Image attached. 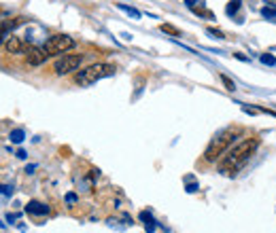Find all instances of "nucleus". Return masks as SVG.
Masks as SVG:
<instances>
[{
    "label": "nucleus",
    "mask_w": 276,
    "mask_h": 233,
    "mask_svg": "<svg viewBox=\"0 0 276 233\" xmlns=\"http://www.w3.org/2000/svg\"><path fill=\"white\" fill-rule=\"evenodd\" d=\"M43 47L47 49L49 55H62V53L68 51V49L75 47V38H70L66 34H58V36H51Z\"/></svg>",
    "instance_id": "20e7f679"
},
{
    "label": "nucleus",
    "mask_w": 276,
    "mask_h": 233,
    "mask_svg": "<svg viewBox=\"0 0 276 233\" xmlns=\"http://www.w3.org/2000/svg\"><path fill=\"white\" fill-rule=\"evenodd\" d=\"M259 59H261L263 64H268V66H274V64H276V57H274L272 53H263Z\"/></svg>",
    "instance_id": "dca6fc26"
},
{
    "label": "nucleus",
    "mask_w": 276,
    "mask_h": 233,
    "mask_svg": "<svg viewBox=\"0 0 276 233\" xmlns=\"http://www.w3.org/2000/svg\"><path fill=\"white\" fill-rule=\"evenodd\" d=\"M196 3H198V0H185V5L191 9V11H193V9H196Z\"/></svg>",
    "instance_id": "6ab92c4d"
},
{
    "label": "nucleus",
    "mask_w": 276,
    "mask_h": 233,
    "mask_svg": "<svg viewBox=\"0 0 276 233\" xmlns=\"http://www.w3.org/2000/svg\"><path fill=\"white\" fill-rule=\"evenodd\" d=\"M17 157H19V159H26V150L19 148V150H17Z\"/></svg>",
    "instance_id": "412c9836"
},
{
    "label": "nucleus",
    "mask_w": 276,
    "mask_h": 233,
    "mask_svg": "<svg viewBox=\"0 0 276 233\" xmlns=\"http://www.w3.org/2000/svg\"><path fill=\"white\" fill-rule=\"evenodd\" d=\"M240 134H242L240 127H228V129H223L221 134H217V138L210 140V144L206 146V150H204V159H206L208 164L221 159L223 155L228 153V148L232 146V142H234V140H236Z\"/></svg>",
    "instance_id": "f03ea898"
},
{
    "label": "nucleus",
    "mask_w": 276,
    "mask_h": 233,
    "mask_svg": "<svg viewBox=\"0 0 276 233\" xmlns=\"http://www.w3.org/2000/svg\"><path fill=\"white\" fill-rule=\"evenodd\" d=\"M159 30H161L163 34H168V36H181V30H179V28H175L172 24H161V26H159Z\"/></svg>",
    "instance_id": "9d476101"
},
{
    "label": "nucleus",
    "mask_w": 276,
    "mask_h": 233,
    "mask_svg": "<svg viewBox=\"0 0 276 233\" xmlns=\"http://www.w3.org/2000/svg\"><path fill=\"white\" fill-rule=\"evenodd\" d=\"M5 51H7V53H13V55L24 53V51H26V45H24V40L19 38V36H9V38L5 40Z\"/></svg>",
    "instance_id": "0eeeda50"
},
{
    "label": "nucleus",
    "mask_w": 276,
    "mask_h": 233,
    "mask_svg": "<svg viewBox=\"0 0 276 233\" xmlns=\"http://www.w3.org/2000/svg\"><path fill=\"white\" fill-rule=\"evenodd\" d=\"M26 55H28V64H32V66L45 64V62H47V57H51V55L47 53V49H45V47H36V45L26 47Z\"/></svg>",
    "instance_id": "423d86ee"
},
{
    "label": "nucleus",
    "mask_w": 276,
    "mask_h": 233,
    "mask_svg": "<svg viewBox=\"0 0 276 233\" xmlns=\"http://www.w3.org/2000/svg\"><path fill=\"white\" fill-rule=\"evenodd\" d=\"M236 57L242 59V62H249V57H247V55H242V53H236Z\"/></svg>",
    "instance_id": "4be33fe9"
},
{
    "label": "nucleus",
    "mask_w": 276,
    "mask_h": 233,
    "mask_svg": "<svg viewBox=\"0 0 276 233\" xmlns=\"http://www.w3.org/2000/svg\"><path fill=\"white\" fill-rule=\"evenodd\" d=\"M221 81H223V85H226V89H228V91H234V89H236V83H234V81H232L230 76L221 74Z\"/></svg>",
    "instance_id": "2eb2a0df"
},
{
    "label": "nucleus",
    "mask_w": 276,
    "mask_h": 233,
    "mask_svg": "<svg viewBox=\"0 0 276 233\" xmlns=\"http://www.w3.org/2000/svg\"><path fill=\"white\" fill-rule=\"evenodd\" d=\"M77 199H79V197H77V193H68V195H66V204H75Z\"/></svg>",
    "instance_id": "a211bd4d"
},
{
    "label": "nucleus",
    "mask_w": 276,
    "mask_h": 233,
    "mask_svg": "<svg viewBox=\"0 0 276 233\" xmlns=\"http://www.w3.org/2000/svg\"><path fill=\"white\" fill-rule=\"evenodd\" d=\"M81 62H83V55L68 53V55H62L56 59L53 70H56V74H68V72H73V70H77L81 66Z\"/></svg>",
    "instance_id": "39448f33"
},
{
    "label": "nucleus",
    "mask_w": 276,
    "mask_h": 233,
    "mask_svg": "<svg viewBox=\"0 0 276 233\" xmlns=\"http://www.w3.org/2000/svg\"><path fill=\"white\" fill-rule=\"evenodd\" d=\"M261 15H263L265 19L276 17V7H274V5H272V7H263V9H261Z\"/></svg>",
    "instance_id": "4468645a"
},
{
    "label": "nucleus",
    "mask_w": 276,
    "mask_h": 233,
    "mask_svg": "<svg viewBox=\"0 0 276 233\" xmlns=\"http://www.w3.org/2000/svg\"><path fill=\"white\" fill-rule=\"evenodd\" d=\"M117 7L121 9V11H126L128 15H132V17H134V19H140V11H138V9H134V7H130V5H124V3H119Z\"/></svg>",
    "instance_id": "f8f14e48"
},
{
    "label": "nucleus",
    "mask_w": 276,
    "mask_h": 233,
    "mask_svg": "<svg viewBox=\"0 0 276 233\" xmlns=\"http://www.w3.org/2000/svg\"><path fill=\"white\" fill-rule=\"evenodd\" d=\"M257 146H259V140H257V138L242 140L240 144H236L232 150H228L226 157L221 159L219 172H221V174H226V176H234V174H236V172L251 159V155L255 153V150H257Z\"/></svg>",
    "instance_id": "f257e3e1"
},
{
    "label": "nucleus",
    "mask_w": 276,
    "mask_h": 233,
    "mask_svg": "<svg viewBox=\"0 0 276 233\" xmlns=\"http://www.w3.org/2000/svg\"><path fill=\"white\" fill-rule=\"evenodd\" d=\"M115 74V66L113 64H91L83 70H79L77 76H75V83L81 85V87H87V85H94L96 81H102V79H108Z\"/></svg>",
    "instance_id": "7ed1b4c3"
},
{
    "label": "nucleus",
    "mask_w": 276,
    "mask_h": 233,
    "mask_svg": "<svg viewBox=\"0 0 276 233\" xmlns=\"http://www.w3.org/2000/svg\"><path fill=\"white\" fill-rule=\"evenodd\" d=\"M208 34L214 36V38H226V36H223L221 30H214V28H208Z\"/></svg>",
    "instance_id": "f3484780"
},
{
    "label": "nucleus",
    "mask_w": 276,
    "mask_h": 233,
    "mask_svg": "<svg viewBox=\"0 0 276 233\" xmlns=\"http://www.w3.org/2000/svg\"><path fill=\"white\" fill-rule=\"evenodd\" d=\"M26 210L30 212V214H36V216H43L49 212V208L45 204H40V201H30V204L26 206Z\"/></svg>",
    "instance_id": "6e6552de"
},
{
    "label": "nucleus",
    "mask_w": 276,
    "mask_h": 233,
    "mask_svg": "<svg viewBox=\"0 0 276 233\" xmlns=\"http://www.w3.org/2000/svg\"><path fill=\"white\" fill-rule=\"evenodd\" d=\"M198 191V185H187V193H196Z\"/></svg>",
    "instance_id": "aec40b11"
},
{
    "label": "nucleus",
    "mask_w": 276,
    "mask_h": 233,
    "mask_svg": "<svg viewBox=\"0 0 276 233\" xmlns=\"http://www.w3.org/2000/svg\"><path fill=\"white\" fill-rule=\"evenodd\" d=\"M238 9H240V0H232V3L226 7V11H228V15H236Z\"/></svg>",
    "instance_id": "ddd939ff"
},
{
    "label": "nucleus",
    "mask_w": 276,
    "mask_h": 233,
    "mask_svg": "<svg viewBox=\"0 0 276 233\" xmlns=\"http://www.w3.org/2000/svg\"><path fill=\"white\" fill-rule=\"evenodd\" d=\"M9 138H11V142L19 144V142H24V138H26V131H24V129H13L11 134H9Z\"/></svg>",
    "instance_id": "9b49d317"
},
{
    "label": "nucleus",
    "mask_w": 276,
    "mask_h": 233,
    "mask_svg": "<svg viewBox=\"0 0 276 233\" xmlns=\"http://www.w3.org/2000/svg\"><path fill=\"white\" fill-rule=\"evenodd\" d=\"M140 220L142 222H145V227H147V231L149 233H153V231H155V220H153V216H151V212H140Z\"/></svg>",
    "instance_id": "1a4fd4ad"
}]
</instances>
